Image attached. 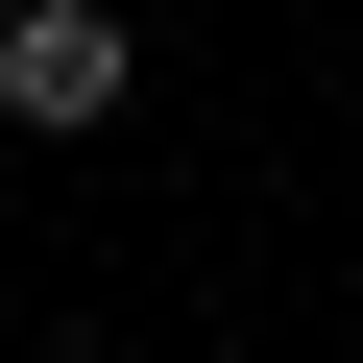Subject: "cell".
I'll use <instances>...</instances> for the list:
<instances>
[{"mask_svg":"<svg viewBox=\"0 0 363 363\" xmlns=\"http://www.w3.org/2000/svg\"><path fill=\"white\" fill-rule=\"evenodd\" d=\"M25 363H97V339H25Z\"/></svg>","mask_w":363,"mask_h":363,"instance_id":"7a4b0ae2","label":"cell"},{"mask_svg":"<svg viewBox=\"0 0 363 363\" xmlns=\"http://www.w3.org/2000/svg\"><path fill=\"white\" fill-rule=\"evenodd\" d=\"M145 97V25H121V0H0V121H25V145H97Z\"/></svg>","mask_w":363,"mask_h":363,"instance_id":"6da1fadb","label":"cell"}]
</instances>
